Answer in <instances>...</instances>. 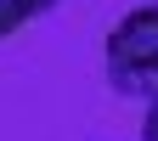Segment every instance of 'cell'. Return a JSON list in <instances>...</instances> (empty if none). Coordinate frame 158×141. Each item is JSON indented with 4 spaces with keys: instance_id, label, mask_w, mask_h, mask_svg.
Masks as SVG:
<instances>
[{
    "instance_id": "cell-1",
    "label": "cell",
    "mask_w": 158,
    "mask_h": 141,
    "mask_svg": "<svg viewBox=\"0 0 158 141\" xmlns=\"http://www.w3.org/2000/svg\"><path fill=\"white\" fill-rule=\"evenodd\" d=\"M107 85L135 102H158V6H135L107 34Z\"/></svg>"
},
{
    "instance_id": "cell-3",
    "label": "cell",
    "mask_w": 158,
    "mask_h": 141,
    "mask_svg": "<svg viewBox=\"0 0 158 141\" xmlns=\"http://www.w3.org/2000/svg\"><path fill=\"white\" fill-rule=\"evenodd\" d=\"M141 141H158V102H152L147 118H141Z\"/></svg>"
},
{
    "instance_id": "cell-2",
    "label": "cell",
    "mask_w": 158,
    "mask_h": 141,
    "mask_svg": "<svg viewBox=\"0 0 158 141\" xmlns=\"http://www.w3.org/2000/svg\"><path fill=\"white\" fill-rule=\"evenodd\" d=\"M51 6H56V0H0V39H6V34H17L28 17L51 11Z\"/></svg>"
}]
</instances>
